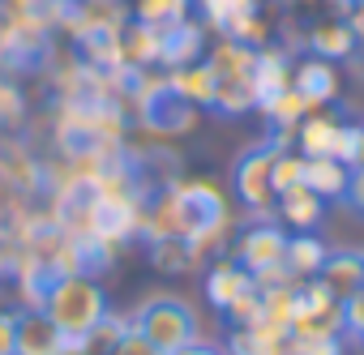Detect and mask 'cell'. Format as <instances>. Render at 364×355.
<instances>
[{
	"label": "cell",
	"mask_w": 364,
	"mask_h": 355,
	"mask_svg": "<svg viewBox=\"0 0 364 355\" xmlns=\"http://www.w3.org/2000/svg\"><path fill=\"white\" fill-rule=\"evenodd\" d=\"M43 312L52 317V325L69 338V342H82L103 317H107V295L103 287L90 278V274H56L48 295H43Z\"/></svg>",
	"instance_id": "6da1fadb"
},
{
	"label": "cell",
	"mask_w": 364,
	"mask_h": 355,
	"mask_svg": "<svg viewBox=\"0 0 364 355\" xmlns=\"http://www.w3.org/2000/svg\"><path fill=\"white\" fill-rule=\"evenodd\" d=\"M206 65L215 73V99L210 107L223 116H245L257 107V82H253V65H257V48L236 43V39H219L206 52Z\"/></svg>",
	"instance_id": "7a4b0ae2"
},
{
	"label": "cell",
	"mask_w": 364,
	"mask_h": 355,
	"mask_svg": "<svg viewBox=\"0 0 364 355\" xmlns=\"http://www.w3.org/2000/svg\"><path fill=\"white\" fill-rule=\"evenodd\" d=\"M129 321H133V329H137L146 342H154L163 355H171V351H180V346H189V342L202 338L198 312H193L185 300H176V295H154V300H146Z\"/></svg>",
	"instance_id": "3957f363"
},
{
	"label": "cell",
	"mask_w": 364,
	"mask_h": 355,
	"mask_svg": "<svg viewBox=\"0 0 364 355\" xmlns=\"http://www.w3.org/2000/svg\"><path fill=\"white\" fill-rule=\"evenodd\" d=\"M291 334H296V338H343V334H347V325H343V300L330 295L317 278L300 283Z\"/></svg>",
	"instance_id": "277c9868"
},
{
	"label": "cell",
	"mask_w": 364,
	"mask_h": 355,
	"mask_svg": "<svg viewBox=\"0 0 364 355\" xmlns=\"http://www.w3.org/2000/svg\"><path fill=\"white\" fill-rule=\"evenodd\" d=\"M279 146H283V141H266V146L249 150V154L236 163V197H240L245 210L257 214V219L274 214V197H279V193H274V180H270V167H274Z\"/></svg>",
	"instance_id": "5b68a950"
},
{
	"label": "cell",
	"mask_w": 364,
	"mask_h": 355,
	"mask_svg": "<svg viewBox=\"0 0 364 355\" xmlns=\"http://www.w3.org/2000/svg\"><path fill=\"white\" fill-rule=\"evenodd\" d=\"M283 248H287V231L270 219H257L253 227H245V236L236 240V261L257 278L266 270L283 266Z\"/></svg>",
	"instance_id": "8992f818"
},
{
	"label": "cell",
	"mask_w": 364,
	"mask_h": 355,
	"mask_svg": "<svg viewBox=\"0 0 364 355\" xmlns=\"http://www.w3.org/2000/svg\"><path fill=\"white\" fill-rule=\"evenodd\" d=\"M338 69L321 56H304L291 65V90L309 103V107H330L338 99Z\"/></svg>",
	"instance_id": "52a82bcc"
},
{
	"label": "cell",
	"mask_w": 364,
	"mask_h": 355,
	"mask_svg": "<svg viewBox=\"0 0 364 355\" xmlns=\"http://www.w3.org/2000/svg\"><path fill=\"white\" fill-rule=\"evenodd\" d=\"M291 346H296V334L266 321L228 329V355H291Z\"/></svg>",
	"instance_id": "ba28073f"
},
{
	"label": "cell",
	"mask_w": 364,
	"mask_h": 355,
	"mask_svg": "<svg viewBox=\"0 0 364 355\" xmlns=\"http://www.w3.org/2000/svg\"><path fill=\"white\" fill-rule=\"evenodd\" d=\"M343 116H334L330 107H313L291 133H296V150L304 154V158H321V154H334V141H338V133H343Z\"/></svg>",
	"instance_id": "9c48e42d"
},
{
	"label": "cell",
	"mask_w": 364,
	"mask_h": 355,
	"mask_svg": "<svg viewBox=\"0 0 364 355\" xmlns=\"http://www.w3.org/2000/svg\"><path fill=\"white\" fill-rule=\"evenodd\" d=\"M274 214H279V223H287L291 231H313V227L321 223V214H326V202H321L309 185H296V189H283V193L274 197Z\"/></svg>",
	"instance_id": "30bf717a"
},
{
	"label": "cell",
	"mask_w": 364,
	"mask_h": 355,
	"mask_svg": "<svg viewBox=\"0 0 364 355\" xmlns=\"http://www.w3.org/2000/svg\"><path fill=\"white\" fill-rule=\"evenodd\" d=\"M355 48H360V39L351 35L347 18H321V22L309 31V56H321V60H330V65L355 56Z\"/></svg>",
	"instance_id": "8fae6325"
},
{
	"label": "cell",
	"mask_w": 364,
	"mask_h": 355,
	"mask_svg": "<svg viewBox=\"0 0 364 355\" xmlns=\"http://www.w3.org/2000/svg\"><path fill=\"white\" fill-rule=\"evenodd\" d=\"M326 257H330L326 240H317L313 231H296V236H287V248H283V270H287L296 283H309V278H317V274H321Z\"/></svg>",
	"instance_id": "7c38bea8"
},
{
	"label": "cell",
	"mask_w": 364,
	"mask_h": 355,
	"mask_svg": "<svg viewBox=\"0 0 364 355\" xmlns=\"http://www.w3.org/2000/svg\"><path fill=\"white\" fill-rule=\"evenodd\" d=\"M257 283H253V274L240 266V261H219V266H210V274H206V295H210V304L219 308V312H228L236 300H245L249 291H253Z\"/></svg>",
	"instance_id": "4fadbf2b"
},
{
	"label": "cell",
	"mask_w": 364,
	"mask_h": 355,
	"mask_svg": "<svg viewBox=\"0 0 364 355\" xmlns=\"http://www.w3.org/2000/svg\"><path fill=\"white\" fill-rule=\"evenodd\" d=\"M69 338L52 325V317L43 308L35 312H18V355H56Z\"/></svg>",
	"instance_id": "5bb4252c"
},
{
	"label": "cell",
	"mask_w": 364,
	"mask_h": 355,
	"mask_svg": "<svg viewBox=\"0 0 364 355\" xmlns=\"http://www.w3.org/2000/svg\"><path fill=\"white\" fill-rule=\"evenodd\" d=\"M202 48H206L202 26L198 22H180V26L159 35V65H167V69L193 65V60H202Z\"/></svg>",
	"instance_id": "9a60e30c"
},
{
	"label": "cell",
	"mask_w": 364,
	"mask_h": 355,
	"mask_svg": "<svg viewBox=\"0 0 364 355\" xmlns=\"http://www.w3.org/2000/svg\"><path fill=\"white\" fill-rule=\"evenodd\" d=\"M167 90H171L180 103H189V107H210V99H215V73H210L206 60L180 65V69H171Z\"/></svg>",
	"instance_id": "2e32d148"
},
{
	"label": "cell",
	"mask_w": 364,
	"mask_h": 355,
	"mask_svg": "<svg viewBox=\"0 0 364 355\" xmlns=\"http://www.w3.org/2000/svg\"><path fill=\"white\" fill-rule=\"evenodd\" d=\"M317 283L330 295H338V300L364 291V257L360 253H330L326 266H321V274H317Z\"/></svg>",
	"instance_id": "e0dca14e"
},
{
	"label": "cell",
	"mask_w": 364,
	"mask_h": 355,
	"mask_svg": "<svg viewBox=\"0 0 364 355\" xmlns=\"http://www.w3.org/2000/svg\"><path fill=\"white\" fill-rule=\"evenodd\" d=\"M304 185L321 197V202H338L347 197V185H351V167L321 154V158H304Z\"/></svg>",
	"instance_id": "ac0fdd59"
},
{
	"label": "cell",
	"mask_w": 364,
	"mask_h": 355,
	"mask_svg": "<svg viewBox=\"0 0 364 355\" xmlns=\"http://www.w3.org/2000/svg\"><path fill=\"white\" fill-rule=\"evenodd\" d=\"M253 82H257V103H266L270 94L291 86V60L279 48H257V65H253Z\"/></svg>",
	"instance_id": "d6986e66"
},
{
	"label": "cell",
	"mask_w": 364,
	"mask_h": 355,
	"mask_svg": "<svg viewBox=\"0 0 364 355\" xmlns=\"http://www.w3.org/2000/svg\"><path fill=\"white\" fill-rule=\"evenodd\" d=\"M133 18H137V26H150L163 35L180 22H189V0H137Z\"/></svg>",
	"instance_id": "ffe728a7"
},
{
	"label": "cell",
	"mask_w": 364,
	"mask_h": 355,
	"mask_svg": "<svg viewBox=\"0 0 364 355\" xmlns=\"http://www.w3.org/2000/svg\"><path fill=\"white\" fill-rule=\"evenodd\" d=\"M129 329H133V321L107 308V317H103V321L82 338V346H86V355H116V351H120V342L129 338Z\"/></svg>",
	"instance_id": "44dd1931"
},
{
	"label": "cell",
	"mask_w": 364,
	"mask_h": 355,
	"mask_svg": "<svg viewBox=\"0 0 364 355\" xmlns=\"http://www.w3.org/2000/svg\"><path fill=\"white\" fill-rule=\"evenodd\" d=\"M257 107H262V116H266L274 129H287V133H291L309 111H313V107H309L291 86H287V90H279V94H270V99H266V103H257Z\"/></svg>",
	"instance_id": "7402d4cb"
},
{
	"label": "cell",
	"mask_w": 364,
	"mask_h": 355,
	"mask_svg": "<svg viewBox=\"0 0 364 355\" xmlns=\"http://www.w3.org/2000/svg\"><path fill=\"white\" fill-rule=\"evenodd\" d=\"M270 180H274V193L304 185V154H300V150H287V146H279V154H274V167H270Z\"/></svg>",
	"instance_id": "603a6c76"
},
{
	"label": "cell",
	"mask_w": 364,
	"mask_h": 355,
	"mask_svg": "<svg viewBox=\"0 0 364 355\" xmlns=\"http://www.w3.org/2000/svg\"><path fill=\"white\" fill-rule=\"evenodd\" d=\"M198 9L206 18V26L223 31L232 18H245V13H257V0H198Z\"/></svg>",
	"instance_id": "cb8c5ba5"
},
{
	"label": "cell",
	"mask_w": 364,
	"mask_h": 355,
	"mask_svg": "<svg viewBox=\"0 0 364 355\" xmlns=\"http://www.w3.org/2000/svg\"><path fill=\"white\" fill-rule=\"evenodd\" d=\"M223 317H228V325H232V329H240V325H257V321H262V291L253 287V291H249L245 300H236Z\"/></svg>",
	"instance_id": "d4e9b609"
},
{
	"label": "cell",
	"mask_w": 364,
	"mask_h": 355,
	"mask_svg": "<svg viewBox=\"0 0 364 355\" xmlns=\"http://www.w3.org/2000/svg\"><path fill=\"white\" fill-rule=\"evenodd\" d=\"M291 355H343V338H296Z\"/></svg>",
	"instance_id": "484cf974"
},
{
	"label": "cell",
	"mask_w": 364,
	"mask_h": 355,
	"mask_svg": "<svg viewBox=\"0 0 364 355\" xmlns=\"http://www.w3.org/2000/svg\"><path fill=\"white\" fill-rule=\"evenodd\" d=\"M0 355H18V312H0Z\"/></svg>",
	"instance_id": "4316f807"
},
{
	"label": "cell",
	"mask_w": 364,
	"mask_h": 355,
	"mask_svg": "<svg viewBox=\"0 0 364 355\" xmlns=\"http://www.w3.org/2000/svg\"><path fill=\"white\" fill-rule=\"evenodd\" d=\"M116 355H163V351H159L154 342H146L137 329H129V338L120 342V351H116Z\"/></svg>",
	"instance_id": "83f0119b"
},
{
	"label": "cell",
	"mask_w": 364,
	"mask_h": 355,
	"mask_svg": "<svg viewBox=\"0 0 364 355\" xmlns=\"http://www.w3.org/2000/svg\"><path fill=\"white\" fill-rule=\"evenodd\" d=\"M171 355H228V346H219V342H189V346H180V351H171Z\"/></svg>",
	"instance_id": "f1b7e54d"
},
{
	"label": "cell",
	"mask_w": 364,
	"mask_h": 355,
	"mask_svg": "<svg viewBox=\"0 0 364 355\" xmlns=\"http://www.w3.org/2000/svg\"><path fill=\"white\" fill-rule=\"evenodd\" d=\"M347 26H351V35L364 43V0H351V9H347Z\"/></svg>",
	"instance_id": "f546056e"
},
{
	"label": "cell",
	"mask_w": 364,
	"mask_h": 355,
	"mask_svg": "<svg viewBox=\"0 0 364 355\" xmlns=\"http://www.w3.org/2000/svg\"><path fill=\"white\" fill-rule=\"evenodd\" d=\"M347 202L364 214V171H351V185H347Z\"/></svg>",
	"instance_id": "4dcf8cb0"
},
{
	"label": "cell",
	"mask_w": 364,
	"mask_h": 355,
	"mask_svg": "<svg viewBox=\"0 0 364 355\" xmlns=\"http://www.w3.org/2000/svg\"><path fill=\"white\" fill-rule=\"evenodd\" d=\"M351 171H364V124H360V146H355V163H351Z\"/></svg>",
	"instance_id": "1f68e13d"
},
{
	"label": "cell",
	"mask_w": 364,
	"mask_h": 355,
	"mask_svg": "<svg viewBox=\"0 0 364 355\" xmlns=\"http://www.w3.org/2000/svg\"><path fill=\"white\" fill-rule=\"evenodd\" d=\"M56 355H86V346H82V342H65Z\"/></svg>",
	"instance_id": "d6a6232c"
},
{
	"label": "cell",
	"mask_w": 364,
	"mask_h": 355,
	"mask_svg": "<svg viewBox=\"0 0 364 355\" xmlns=\"http://www.w3.org/2000/svg\"><path fill=\"white\" fill-rule=\"evenodd\" d=\"M355 338H360V342H364V329H360V334H355Z\"/></svg>",
	"instance_id": "836d02e7"
},
{
	"label": "cell",
	"mask_w": 364,
	"mask_h": 355,
	"mask_svg": "<svg viewBox=\"0 0 364 355\" xmlns=\"http://www.w3.org/2000/svg\"><path fill=\"white\" fill-rule=\"evenodd\" d=\"M304 5H317V0H304Z\"/></svg>",
	"instance_id": "e575fe53"
},
{
	"label": "cell",
	"mask_w": 364,
	"mask_h": 355,
	"mask_svg": "<svg viewBox=\"0 0 364 355\" xmlns=\"http://www.w3.org/2000/svg\"><path fill=\"white\" fill-rule=\"evenodd\" d=\"M22 5H26V0H22Z\"/></svg>",
	"instance_id": "d590c367"
}]
</instances>
